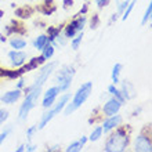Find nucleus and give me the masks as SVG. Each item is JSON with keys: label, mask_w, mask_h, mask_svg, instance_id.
Here are the masks:
<instances>
[{"label": "nucleus", "mask_w": 152, "mask_h": 152, "mask_svg": "<svg viewBox=\"0 0 152 152\" xmlns=\"http://www.w3.org/2000/svg\"><path fill=\"white\" fill-rule=\"evenodd\" d=\"M56 68V62H51V64L46 65L42 71H40L39 76H37L36 82L33 83V86L31 88H29V93L28 96H26V98H25L24 104L21 105L20 108V120H25L26 118H28L29 112L32 111L33 108H35V105L37 104V100H39L40 97V93H42V87H43L44 82L47 80V77L50 75H51L53 69Z\"/></svg>", "instance_id": "1"}, {"label": "nucleus", "mask_w": 152, "mask_h": 152, "mask_svg": "<svg viewBox=\"0 0 152 152\" xmlns=\"http://www.w3.org/2000/svg\"><path fill=\"white\" fill-rule=\"evenodd\" d=\"M91 87H93L91 82H87V83H84V84H82V86H80L79 90L76 91L75 97H73V101L71 102V104H68V107L65 108V111H64V115L65 116L71 115L73 111H76L79 107H82V105L86 102V100L90 97Z\"/></svg>", "instance_id": "2"}, {"label": "nucleus", "mask_w": 152, "mask_h": 152, "mask_svg": "<svg viewBox=\"0 0 152 152\" xmlns=\"http://www.w3.org/2000/svg\"><path fill=\"white\" fill-rule=\"evenodd\" d=\"M129 145V137L123 130H116L113 134H111L105 144V151L108 152H120L124 151Z\"/></svg>", "instance_id": "3"}, {"label": "nucleus", "mask_w": 152, "mask_h": 152, "mask_svg": "<svg viewBox=\"0 0 152 152\" xmlns=\"http://www.w3.org/2000/svg\"><path fill=\"white\" fill-rule=\"evenodd\" d=\"M68 100H69V96L68 94H65V96H62L60 98V101L57 102V105L54 107V108H51L48 112H46V113H43V116H42V119H40V123H39V126H37V129H43L46 124L50 122V120L54 118L56 115H58V113L62 111V109L65 108V105L68 104Z\"/></svg>", "instance_id": "4"}, {"label": "nucleus", "mask_w": 152, "mask_h": 152, "mask_svg": "<svg viewBox=\"0 0 152 152\" xmlns=\"http://www.w3.org/2000/svg\"><path fill=\"white\" fill-rule=\"evenodd\" d=\"M73 75H75V71H73L72 66H64V68L61 69L58 76H57L60 91H65V90H68V88L71 87Z\"/></svg>", "instance_id": "5"}, {"label": "nucleus", "mask_w": 152, "mask_h": 152, "mask_svg": "<svg viewBox=\"0 0 152 152\" xmlns=\"http://www.w3.org/2000/svg\"><path fill=\"white\" fill-rule=\"evenodd\" d=\"M120 107H122V102H120L118 98H111V100H108L104 104V107H102V112H104L107 116L116 115V113L119 112Z\"/></svg>", "instance_id": "6"}, {"label": "nucleus", "mask_w": 152, "mask_h": 152, "mask_svg": "<svg viewBox=\"0 0 152 152\" xmlns=\"http://www.w3.org/2000/svg\"><path fill=\"white\" fill-rule=\"evenodd\" d=\"M58 94H60V88H58V86H54V87L48 88L47 91L44 93V100H43V107L44 108H51L53 104L56 102Z\"/></svg>", "instance_id": "7"}, {"label": "nucleus", "mask_w": 152, "mask_h": 152, "mask_svg": "<svg viewBox=\"0 0 152 152\" xmlns=\"http://www.w3.org/2000/svg\"><path fill=\"white\" fill-rule=\"evenodd\" d=\"M134 149L138 152H151L152 151V144H151V140H149L148 137L140 136L136 138V142H134Z\"/></svg>", "instance_id": "8"}, {"label": "nucleus", "mask_w": 152, "mask_h": 152, "mask_svg": "<svg viewBox=\"0 0 152 152\" xmlns=\"http://www.w3.org/2000/svg\"><path fill=\"white\" fill-rule=\"evenodd\" d=\"M8 57L11 60V64L14 66H21L24 65V62L26 61V53L21 51V50H14V51L8 53Z\"/></svg>", "instance_id": "9"}, {"label": "nucleus", "mask_w": 152, "mask_h": 152, "mask_svg": "<svg viewBox=\"0 0 152 152\" xmlns=\"http://www.w3.org/2000/svg\"><path fill=\"white\" fill-rule=\"evenodd\" d=\"M120 123H122V116H119L118 113H116V115L109 116L108 119L104 122V124H102V132L104 133L111 132L112 129H115L116 126H119Z\"/></svg>", "instance_id": "10"}, {"label": "nucleus", "mask_w": 152, "mask_h": 152, "mask_svg": "<svg viewBox=\"0 0 152 152\" xmlns=\"http://www.w3.org/2000/svg\"><path fill=\"white\" fill-rule=\"evenodd\" d=\"M21 90H12V91H7L4 93L3 97H1V101H3L4 104H14L15 101H18L21 98Z\"/></svg>", "instance_id": "11"}, {"label": "nucleus", "mask_w": 152, "mask_h": 152, "mask_svg": "<svg viewBox=\"0 0 152 152\" xmlns=\"http://www.w3.org/2000/svg\"><path fill=\"white\" fill-rule=\"evenodd\" d=\"M120 93H122V96H123L124 100H130V98H133V97L136 96L134 86H133L130 82H127V80H123V84H122V90H120Z\"/></svg>", "instance_id": "12"}, {"label": "nucleus", "mask_w": 152, "mask_h": 152, "mask_svg": "<svg viewBox=\"0 0 152 152\" xmlns=\"http://www.w3.org/2000/svg\"><path fill=\"white\" fill-rule=\"evenodd\" d=\"M48 43V37L44 36V35H42V36H39L36 40H35V43H33V46L37 48V50H42V48L46 46V44Z\"/></svg>", "instance_id": "13"}, {"label": "nucleus", "mask_w": 152, "mask_h": 152, "mask_svg": "<svg viewBox=\"0 0 152 152\" xmlns=\"http://www.w3.org/2000/svg\"><path fill=\"white\" fill-rule=\"evenodd\" d=\"M10 44H11V47H14L15 50H21V48H24L25 46H26V42H25L24 39H20V37H15V39H11V42H10Z\"/></svg>", "instance_id": "14"}, {"label": "nucleus", "mask_w": 152, "mask_h": 152, "mask_svg": "<svg viewBox=\"0 0 152 152\" xmlns=\"http://www.w3.org/2000/svg\"><path fill=\"white\" fill-rule=\"evenodd\" d=\"M122 72V64H116L112 69V82L113 83H119V75Z\"/></svg>", "instance_id": "15"}, {"label": "nucleus", "mask_w": 152, "mask_h": 152, "mask_svg": "<svg viewBox=\"0 0 152 152\" xmlns=\"http://www.w3.org/2000/svg\"><path fill=\"white\" fill-rule=\"evenodd\" d=\"M76 32H77V29H76V24H75V21H73L72 24H69L66 26V29H65V36L71 39V37H73L76 35Z\"/></svg>", "instance_id": "16"}, {"label": "nucleus", "mask_w": 152, "mask_h": 152, "mask_svg": "<svg viewBox=\"0 0 152 152\" xmlns=\"http://www.w3.org/2000/svg\"><path fill=\"white\" fill-rule=\"evenodd\" d=\"M108 91H109V94L115 96L116 98H118V100L120 101V102H123V101H124L123 96H122V93H120L119 90H118V88L115 87V84H111V86H109V87H108Z\"/></svg>", "instance_id": "17"}, {"label": "nucleus", "mask_w": 152, "mask_h": 152, "mask_svg": "<svg viewBox=\"0 0 152 152\" xmlns=\"http://www.w3.org/2000/svg\"><path fill=\"white\" fill-rule=\"evenodd\" d=\"M42 50H43V57L46 58V60L51 58L53 54H54V47H53V46H50L48 43L46 44V46H44V47L42 48Z\"/></svg>", "instance_id": "18"}, {"label": "nucleus", "mask_w": 152, "mask_h": 152, "mask_svg": "<svg viewBox=\"0 0 152 152\" xmlns=\"http://www.w3.org/2000/svg\"><path fill=\"white\" fill-rule=\"evenodd\" d=\"M101 134H102V127L94 129V130L91 132V134H90V137H88V140H90V141H97V140H100Z\"/></svg>", "instance_id": "19"}, {"label": "nucleus", "mask_w": 152, "mask_h": 152, "mask_svg": "<svg viewBox=\"0 0 152 152\" xmlns=\"http://www.w3.org/2000/svg\"><path fill=\"white\" fill-rule=\"evenodd\" d=\"M83 142H82V141H75V142H73V144H71L68 147V148H66V151L68 152H77V151H80V149H82V147H83Z\"/></svg>", "instance_id": "20"}, {"label": "nucleus", "mask_w": 152, "mask_h": 152, "mask_svg": "<svg viewBox=\"0 0 152 152\" xmlns=\"http://www.w3.org/2000/svg\"><path fill=\"white\" fill-rule=\"evenodd\" d=\"M82 39H83V32H79L77 33V36L75 37V39L72 40V48L73 50H77V48H79V44L82 43Z\"/></svg>", "instance_id": "21"}, {"label": "nucleus", "mask_w": 152, "mask_h": 152, "mask_svg": "<svg viewBox=\"0 0 152 152\" xmlns=\"http://www.w3.org/2000/svg\"><path fill=\"white\" fill-rule=\"evenodd\" d=\"M134 3H136V0H132V1H129V4H127V7L124 8V12H123V20H126L129 15H130V12L133 11V7H134Z\"/></svg>", "instance_id": "22"}, {"label": "nucleus", "mask_w": 152, "mask_h": 152, "mask_svg": "<svg viewBox=\"0 0 152 152\" xmlns=\"http://www.w3.org/2000/svg\"><path fill=\"white\" fill-rule=\"evenodd\" d=\"M151 12H152V4L149 3V4H148V8H147V11H145L144 17H142V21H141V24H142V25L147 24V21L151 18Z\"/></svg>", "instance_id": "23"}, {"label": "nucleus", "mask_w": 152, "mask_h": 152, "mask_svg": "<svg viewBox=\"0 0 152 152\" xmlns=\"http://www.w3.org/2000/svg\"><path fill=\"white\" fill-rule=\"evenodd\" d=\"M75 24H76V29H77V32H80V31L84 28V24H86V18H84V17H80L79 20L75 21Z\"/></svg>", "instance_id": "24"}, {"label": "nucleus", "mask_w": 152, "mask_h": 152, "mask_svg": "<svg viewBox=\"0 0 152 152\" xmlns=\"http://www.w3.org/2000/svg\"><path fill=\"white\" fill-rule=\"evenodd\" d=\"M7 118H8V113L6 112V111H1V109H0V124L4 123V122L7 120Z\"/></svg>", "instance_id": "25"}, {"label": "nucleus", "mask_w": 152, "mask_h": 152, "mask_svg": "<svg viewBox=\"0 0 152 152\" xmlns=\"http://www.w3.org/2000/svg\"><path fill=\"white\" fill-rule=\"evenodd\" d=\"M36 130H37V126H33V127H31V129H29V130H28V133H26V136H28V138H29V140L32 138L33 133L36 132Z\"/></svg>", "instance_id": "26"}, {"label": "nucleus", "mask_w": 152, "mask_h": 152, "mask_svg": "<svg viewBox=\"0 0 152 152\" xmlns=\"http://www.w3.org/2000/svg\"><path fill=\"white\" fill-rule=\"evenodd\" d=\"M127 4H129L127 0H126V1H123V3H120V6H119V11H123L124 8L127 7Z\"/></svg>", "instance_id": "27"}, {"label": "nucleus", "mask_w": 152, "mask_h": 152, "mask_svg": "<svg viewBox=\"0 0 152 152\" xmlns=\"http://www.w3.org/2000/svg\"><path fill=\"white\" fill-rule=\"evenodd\" d=\"M96 3L98 4V7H104L105 3H107V0H96Z\"/></svg>", "instance_id": "28"}, {"label": "nucleus", "mask_w": 152, "mask_h": 152, "mask_svg": "<svg viewBox=\"0 0 152 152\" xmlns=\"http://www.w3.org/2000/svg\"><path fill=\"white\" fill-rule=\"evenodd\" d=\"M6 137H7V133H6V132H3L1 134H0V145H1V142L6 140Z\"/></svg>", "instance_id": "29"}, {"label": "nucleus", "mask_w": 152, "mask_h": 152, "mask_svg": "<svg viewBox=\"0 0 152 152\" xmlns=\"http://www.w3.org/2000/svg\"><path fill=\"white\" fill-rule=\"evenodd\" d=\"M24 84H25V80L24 79H20V82H18V84H17V87H18V88L24 87Z\"/></svg>", "instance_id": "30"}, {"label": "nucleus", "mask_w": 152, "mask_h": 152, "mask_svg": "<svg viewBox=\"0 0 152 152\" xmlns=\"http://www.w3.org/2000/svg\"><path fill=\"white\" fill-rule=\"evenodd\" d=\"M25 148L28 149V151H35V149H36V147H35V145H28V147H25Z\"/></svg>", "instance_id": "31"}, {"label": "nucleus", "mask_w": 152, "mask_h": 152, "mask_svg": "<svg viewBox=\"0 0 152 152\" xmlns=\"http://www.w3.org/2000/svg\"><path fill=\"white\" fill-rule=\"evenodd\" d=\"M17 151H18V152H22V151H25V145H20Z\"/></svg>", "instance_id": "32"}]
</instances>
